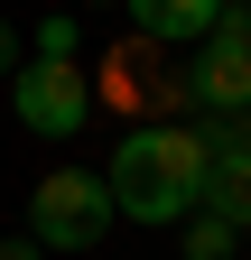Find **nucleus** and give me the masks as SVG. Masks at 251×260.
<instances>
[{"mask_svg":"<svg viewBox=\"0 0 251 260\" xmlns=\"http://www.w3.org/2000/svg\"><path fill=\"white\" fill-rule=\"evenodd\" d=\"M38 56H47V65H75V19H66V10L38 19Z\"/></svg>","mask_w":251,"mask_h":260,"instance_id":"nucleus-8","label":"nucleus"},{"mask_svg":"<svg viewBox=\"0 0 251 260\" xmlns=\"http://www.w3.org/2000/svg\"><path fill=\"white\" fill-rule=\"evenodd\" d=\"M10 103H19V121L38 130V140H75V130L93 121V84L75 75V65H47V56H28L19 75H10Z\"/></svg>","mask_w":251,"mask_h":260,"instance_id":"nucleus-4","label":"nucleus"},{"mask_svg":"<svg viewBox=\"0 0 251 260\" xmlns=\"http://www.w3.org/2000/svg\"><path fill=\"white\" fill-rule=\"evenodd\" d=\"M0 260H47V251H38V242H28V233H19V242H0Z\"/></svg>","mask_w":251,"mask_h":260,"instance_id":"nucleus-10","label":"nucleus"},{"mask_svg":"<svg viewBox=\"0 0 251 260\" xmlns=\"http://www.w3.org/2000/svg\"><path fill=\"white\" fill-rule=\"evenodd\" d=\"M0 75H19V38H10V19H0Z\"/></svg>","mask_w":251,"mask_h":260,"instance_id":"nucleus-9","label":"nucleus"},{"mask_svg":"<svg viewBox=\"0 0 251 260\" xmlns=\"http://www.w3.org/2000/svg\"><path fill=\"white\" fill-rule=\"evenodd\" d=\"M233 251H242V233H233L224 214L196 205V223H186V260H233Z\"/></svg>","mask_w":251,"mask_h":260,"instance_id":"nucleus-7","label":"nucleus"},{"mask_svg":"<svg viewBox=\"0 0 251 260\" xmlns=\"http://www.w3.org/2000/svg\"><path fill=\"white\" fill-rule=\"evenodd\" d=\"M205 214H224L233 233H251V149H214V177H205Z\"/></svg>","mask_w":251,"mask_h":260,"instance_id":"nucleus-5","label":"nucleus"},{"mask_svg":"<svg viewBox=\"0 0 251 260\" xmlns=\"http://www.w3.org/2000/svg\"><path fill=\"white\" fill-rule=\"evenodd\" d=\"M121 10L140 19V38H205L224 0H121Z\"/></svg>","mask_w":251,"mask_h":260,"instance_id":"nucleus-6","label":"nucleus"},{"mask_svg":"<svg viewBox=\"0 0 251 260\" xmlns=\"http://www.w3.org/2000/svg\"><path fill=\"white\" fill-rule=\"evenodd\" d=\"M205 177H214V149H205V130H168V121H149V130H121V149H112V214H131V223H177V214H196L205 205Z\"/></svg>","mask_w":251,"mask_h":260,"instance_id":"nucleus-1","label":"nucleus"},{"mask_svg":"<svg viewBox=\"0 0 251 260\" xmlns=\"http://www.w3.org/2000/svg\"><path fill=\"white\" fill-rule=\"evenodd\" d=\"M112 223H121L112 214V186L93 168H56V177L28 186V242L38 251H93Z\"/></svg>","mask_w":251,"mask_h":260,"instance_id":"nucleus-2","label":"nucleus"},{"mask_svg":"<svg viewBox=\"0 0 251 260\" xmlns=\"http://www.w3.org/2000/svg\"><path fill=\"white\" fill-rule=\"evenodd\" d=\"M186 103H196V112H214V121L251 112V10H242V0H224V10H214L205 56L186 65Z\"/></svg>","mask_w":251,"mask_h":260,"instance_id":"nucleus-3","label":"nucleus"}]
</instances>
